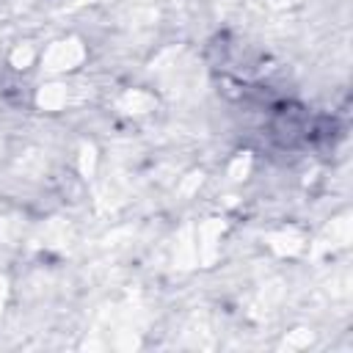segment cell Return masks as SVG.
I'll use <instances>...</instances> for the list:
<instances>
[{"label": "cell", "mask_w": 353, "mask_h": 353, "mask_svg": "<svg viewBox=\"0 0 353 353\" xmlns=\"http://www.w3.org/2000/svg\"><path fill=\"white\" fill-rule=\"evenodd\" d=\"M83 61H85V47H83V41L74 39V36H66V39L52 41V44L41 52V66H44L50 74H69V72L80 69Z\"/></svg>", "instance_id": "1"}]
</instances>
